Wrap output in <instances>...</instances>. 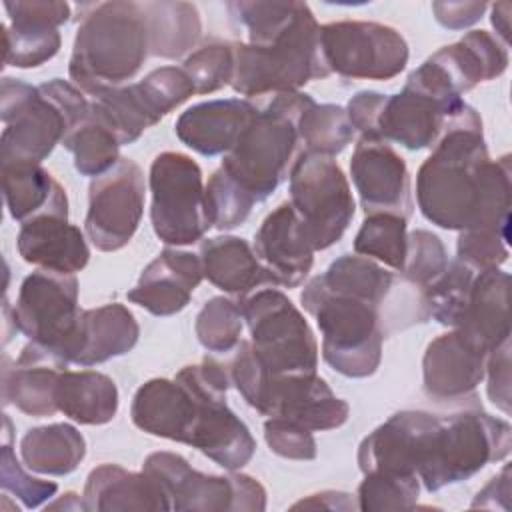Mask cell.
Listing matches in <instances>:
<instances>
[{"mask_svg": "<svg viewBox=\"0 0 512 512\" xmlns=\"http://www.w3.org/2000/svg\"><path fill=\"white\" fill-rule=\"evenodd\" d=\"M426 220L444 230L510 226V156L490 160L478 112L464 104L416 176Z\"/></svg>", "mask_w": 512, "mask_h": 512, "instance_id": "6da1fadb", "label": "cell"}, {"mask_svg": "<svg viewBox=\"0 0 512 512\" xmlns=\"http://www.w3.org/2000/svg\"><path fill=\"white\" fill-rule=\"evenodd\" d=\"M148 54V22L140 2L92 4L78 24L68 74L74 86L96 98L132 80Z\"/></svg>", "mask_w": 512, "mask_h": 512, "instance_id": "7a4b0ae2", "label": "cell"}, {"mask_svg": "<svg viewBox=\"0 0 512 512\" xmlns=\"http://www.w3.org/2000/svg\"><path fill=\"white\" fill-rule=\"evenodd\" d=\"M88 112V98L68 80L52 78L30 86L16 78H4L0 84L2 164H40Z\"/></svg>", "mask_w": 512, "mask_h": 512, "instance_id": "3957f363", "label": "cell"}, {"mask_svg": "<svg viewBox=\"0 0 512 512\" xmlns=\"http://www.w3.org/2000/svg\"><path fill=\"white\" fill-rule=\"evenodd\" d=\"M312 102L302 92L274 94L224 154L220 168L254 202H264L290 176L302 152L298 122Z\"/></svg>", "mask_w": 512, "mask_h": 512, "instance_id": "277c9868", "label": "cell"}, {"mask_svg": "<svg viewBox=\"0 0 512 512\" xmlns=\"http://www.w3.org/2000/svg\"><path fill=\"white\" fill-rule=\"evenodd\" d=\"M232 90L242 96L298 92L310 80L330 76L320 48V24L308 4L280 34L262 46L232 42Z\"/></svg>", "mask_w": 512, "mask_h": 512, "instance_id": "5b68a950", "label": "cell"}, {"mask_svg": "<svg viewBox=\"0 0 512 512\" xmlns=\"http://www.w3.org/2000/svg\"><path fill=\"white\" fill-rule=\"evenodd\" d=\"M300 300L316 318L322 358L330 368L348 378H366L378 370L386 336L380 308L328 290L320 276L306 284Z\"/></svg>", "mask_w": 512, "mask_h": 512, "instance_id": "8992f818", "label": "cell"}, {"mask_svg": "<svg viewBox=\"0 0 512 512\" xmlns=\"http://www.w3.org/2000/svg\"><path fill=\"white\" fill-rule=\"evenodd\" d=\"M512 448V428L484 410H464L440 420L418 478L428 492L468 480L488 462L504 460Z\"/></svg>", "mask_w": 512, "mask_h": 512, "instance_id": "52a82bcc", "label": "cell"}, {"mask_svg": "<svg viewBox=\"0 0 512 512\" xmlns=\"http://www.w3.org/2000/svg\"><path fill=\"white\" fill-rule=\"evenodd\" d=\"M174 378L198 394V414L188 444L230 472L246 466L254 456L256 440L226 402L230 370L204 358L200 364L184 366Z\"/></svg>", "mask_w": 512, "mask_h": 512, "instance_id": "ba28073f", "label": "cell"}, {"mask_svg": "<svg viewBox=\"0 0 512 512\" xmlns=\"http://www.w3.org/2000/svg\"><path fill=\"white\" fill-rule=\"evenodd\" d=\"M252 346L272 376L316 374L318 344L292 300L276 288H260L238 300Z\"/></svg>", "mask_w": 512, "mask_h": 512, "instance_id": "9c48e42d", "label": "cell"}, {"mask_svg": "<svg viewBox=\"0 0 512 512\" xmlns=\"http://www.w3.org/2000/svg\"><path fill=\"white\" fill-rule=\"evenodd\" d=\"M288 178L290 204L314 252L330 248L344 236L356 210L342 168L330 156L302 150Z\"/></svg>", "mask_w": 512, "mask_h": 512, "instance_id": "30bf717a", "label": "cell"}, {"mask_svg": "<svg viewBox=\"0 0 512 512\" xmlns=\"http://www.w3.org/2000/svg\"><path fill=\"white\" fill-rule=\"evenodd\" d=\"M152 228L168 246L202 240L212 228L200 166L182 152H162L150 166Z\"/></svg>", "mask_w": 512, "mask_h": 512, "instance_id": "8fae6325", "label": "cell"}, {"mask_svg": "<svg viewBox=\"0 0 512 512\" xmlns=\"http://www.w3.org/2000/svg\"><path fill=\"white\" fill-rule=\"evenodd\" d=\"M142 470L162 484L172 510L258 512L266 508L264 486L246 474H204L174 452L150 454Z\"/></svg>", "mask_w": 512, "mask_h": 512, "instance_id": "7c38bea8", "label": "cell"}, {"mask_svg": "<svg viewBox=\"0 0 512 512\" xmlns=\"http://www.w3.org/2000/svg\"><path fill=\"white\" fill-rule=\"evenodd\" d=\"M324 62L342 78L390 80L408 64L404 36L386 24L342 20L320 26Z\"/></svg>", "mask_w": 512, "mask_h": 512, "instance_id": "4fadbf2b", "label": "cell"}, {"mask_svg": "<svg viewBox=\"0 0 512 512\" xmlns=\"http://www.w3.org/2000/svg\"><path fill=\"white\" fill-rule=\"evenodd\" d=\"M80 312L76 276L40 268L24 278L12 308V322L30 342L62 356Z\"/></svg>", "mask_w": 512, "mask_h": 512, "instance_id": "5bb4252c", "label": "cell"}, {"mask_svg": "<svg viewBox=\"0 0 512 512\" xmlns=\"http://www.w3.org/2000/svg\"><path fill=\"white\" fill-rule=\"evenodd\" d=\"M144 192V172L130 158L90 182L84 228L98 250L116 252L132 240L144 214Z\"/></svg>", "mask_w": 512, "mask_h": 512, "instance_id": "9a60e30c", "label": "cell"}, {"mask_svg": "<svg viewBox=\"0 0 512 512\" xmlns=\"http://www.w3.org/2000/svg\"><path fill=\"white\" fill-rule=\"evenodd\" d=\"M350 172L366 216L396 214L404 220L412 216L414 204L406 162L386 140L360 136Z\"/></svg>", "mask_w": 512, "mask_h": 512, "instance_id": "2e32d148", "label": "cell"}, {"mask_svg": "<svg viewBox=\"0 0 512 512\" xmlns=\"http://www.w3.org/2000/svg\"><path fill=\"white\" fill-rule=\"evenodd\" d=\"M438 424L440 418L428 412H396L362 440L358 448L360 470L364 474L382 472L392 476H418V468Z\"/></svg>", "mask_w": 512, "mask_h": 512, "instance_id": "e0dca14e", "label": "cell"}, {"mask_svg": "<svg viewBox=\"0 0 512 512\" xmlns=\"http://www.w3.org/2000/svg\"><path fill=\"white\" fill-rule=\"evenodd\" d=\"M464 100L448 102L412 84L402 92L386 94L376 120V138L396 142L408 150L432 148L448 120L464 108Z\"/></svg>", "mask_w": 512, "mask_h": 512, "instance_id": "ac0fdd59", "label": "cell"}, {"mask_svg": "<svg viewBox=\"0 0 512 512\" xmlns=\"http://www.w3.org/2000/svg\"><path fill=\"white\" fill-rule=\"evenodd\" d=\"M488 350L462 328L438 336L422 358L424 392L436 402L472 396L486 376Z\"/></svg>", "mask_w": 512, "mask_h": 512, "instance_id": "d6986e66", "label": "cell"}, {"mask_svg": "<svg viewBox=\"0 0 512 512\" xmlns=\"http://www.w3.org/2000/svg\"><path fill=\"white\" fill-rule=\"evenodd\" d=\"M8 24H4V64L36 68L60 50L58 28L68 22L70 6L56 0L4 2Z\"/></svg>", "mask_w": 512, "mask_h": 512, "instance_id": "ffe728a7", "label": "cell"}, {"mask_svg": "<svg viewBox=\"0 0 512 512\" xmlns=\"http://www.w3.org/2000/svg\"><path fill=\"white\" fill-rule=\"evenodd\" d=\"M258 412L270 418L294 420L316 432L340 428L348 420L350 406L318 374H284L270 376Z\"/></svg>", "mask_w": 512, "mask_h": 512, "instance_id": "44dd1931", "label": "cell"}, {"mask_svg": "<svg viewBox=\"0 0 512 512\" xmlns=\"http://www.w3.org/2000/svg\"><path fill=\"white\" fill-rule=\"evenodd\" d=\"M254 252L274 286L294 288L304 282L314 264V248L290 202L264 218L254 236Z\"/></svg>", "mask_w": 512, "mask_h": 512, "instance_id": "7402d4cb", "label": "cell"}, {"mask_svg": "<svg viewBox=\"0 0 512 512\" xmlns=\"http://www.w3.org/2000/svg\"><path fill=\"white\" fill-rule=\"evenodd\" d=\"M204 278L200 256L184 250H162L140 274L128 300L154 316H172L184 310Z\"/></svg>", "mask_w": 512, "mask_h": 512, "instance_id": "603a6c76", "label": "cell"}, {"mask_svg": "<svg viewBox=\"0 0 512 512\" xmlns=\"http://www.w3.org/2000/svg\"><path fill=\"white\" fill-rule=\"evenodd\" d=\"M2 368V400L4 404H14L20 412L42 418L52 416L56 406V386L68 362L36 342L22 348L18 360L12 366Z\"/></svg>", "mask_w": 512, "mask_h": 512, "instance_id": "cb8c5ba5", "label": "cell"}, {"mask_svg": "<svg viewBox=\"0 0 512 512\" xmlns=\"http://www.w3.org/2000/svg\"><path fill=\"white\" fill-rule=\"evenodd\" d=\"M140 336L134 314L118 302L82 310L72 338L62 350L68 364L94 366L130 352Z\"/></svg>", "mask_w": 512, "mask_h": 512, "instance_id": "d4e9b609", "label": "cell"}, {"mask_svg": "<svg viewBox=\"0 0 512 512\" xmlns=\"http://www.w3.org/2000/svg\"><path fill=\"white\" fill-rule=\"evenodd\" d=\"M16 246L24 262L60 274L80 272L90 260L82 230L68 216L50 212L22 222Z\"/></svg>", "mask_w": 512, "mask_h": 512, "instance_id": "484cf974", "label": "cell"}, {"mask_svg": "<svg viewBox=\"0 0 512 512\" xmlns=\"http://www.w3.org/2000/svg\"><path fill=\"white\" fill-rule=\"evenodd\" d=\"M130 414L140 430L188 444L198 414V396L176 378H152L136 390Z\"/></svg>", "mask_w": 512, "mask_h": 512, "instance_id": "4316f807", "label": "cell"}, {"mask_svg": "<svg viewBox=\"0 0 512 512\" xmlns=\"http://www.w3.org/2000/svg\"><path fill=\"white\" fill-rule=\"evenodd\" d=\"M258 108L242 98L208 100L190 106L176 120V136L202 156H218L232 150Z\"/></svg>", "mask_w": 512, "mask_h": 512, "instance_id": "83f0119b", "label": "cell"}, {"mask_svg": "<svg viewBox=\"0 0 512 512\" xmlns=\"http://www.w3.org/2000/svg\"><path fill=\"white\" fill-rule=\"evenodd\" d=\"M84 506L90 512L172 510L162 484L148 472H130L118 464L96 466L84 486Z\"/></svg>", "mask_w": 512, "mask_h": 512, "instance_id": "f1b7e54d", "label": "cell"}, {"mask_svg": "<svg viewBox=\"0 0 512 512\" xmlns=\"http://www.w3.org/2000/svg\"><path fill=\"white\" fill-rule=\"evenodd\" d=\"M198 256L202 262L204 278H208L216 288L236 296L238 300L264 286H274L254 248L244 238H208L200 244Z\"/></svg>", "mask_w": 512, "mask_h": 512, "instance_id": "f546056e", "label": "cell"}, {"mask_svg": "<svg viewBox=\"0 0 512 512\" xmlns=\"http://www.w3.org/2000/svg\"><path fill=\"white\" fill-rule=\"evenodd\" d=\"M430 60L462 96L476 84L502 76L508 66V52L506 44H500L490 32L472 30L458 42L434 52Z\"/></svg>", "mask_w": 512, "mask_h": 512, "instance_id": "4dcf8cb0", "label": "cell"}, {"mask_svg": "<svg viewBox=\"0 0 512 512\" xmlns=\"http://www.w3.org/2000/svg\"><path fill=\"white\" fill-rule=\"evenodd\" d=\"M2 192L10 216L20 224L48 212L68 216L66 190L40 164H2Z\"/></svg>", "mask_w": 512, "mask_h": 512, "instance_id": "1f68e13d", "label": "cell"}, {"mask_svg": "<svg viewBox=\"0 0 512 512\" xmlns=\"http://www.w3.org/2000/svg\"><path fill=\"white\" fill-rule=\"evenodd\" d=\"M508 286L510 276L500 268L476 272L468 308L458 326L476 338L488 352L510 338Z\"/></svg>", "mask_w": 512, "mask_h": 512, "instance_id": "d6a6232c", "label": "cell"}, {"mask_svg": "<svg viewBox=\"0 0 512 512\" xmlns=\"http://www.w3.org/2000/svg\"><path fill=\"white\" fill-rule=\"evenodd\" d=\"M56 406L78 424H106L118 412V388L102 372L64 370L56 386Z\"/></svg>", "mask_w": 512, "mask_h": 512, "instance_id": "836d02e7", "label": "cell"}, {"mask_svg": "<svg viewBox=\"0 0 512 512\" xmlns=\"http://www.w3.org/2000/svg\"><path fill=\"white\" fill-rule=\"evenodd\" d=\"M86 454V440L72 424L30 428L20 440V456L32 472L66 476Z\"/></svg>", "mask_w": 512, "mask_h": 512, "instance_id": "e575fe53", "label": "cell"}, {"mask_svg": "<svg viewBox=\"0 0 512 512\" xmlns=\"http://www.w3.org/2000/svg\"><path fill=\"white\" fill-rule=\"evenodd\" d=\"M142 8L148 22L150 54L160 58H180L196 46L202 22L194 4L144 2Z\"/></svg>", "mask_w": 512, "mask_h": 512, "instance_id": "d590c367", "label": "cell"}, {"mask_svg": "<svg viewBox=\"0 0 512 512\" xmlns=\"http://www.w3.org/2000/svg\"><path fill=\"white\" fill-rule=\"evenodd\" d=\"M320 278L328 290L364 300L380 310L396 280L390 270L360 254H344L336 258Z\"/></svg>", "mask_w": 512, "mask_h": 512, "instance_id": "8d00e7d4", "label": "cell"}, {"mask_svg": "<svg viewBox=\"0 0 512 512\" xmlns=\"http://www.w3.org/2000/svg\"><path fill=\"white\" fill-rule=\"evenodd\" d=\"M62 146L72 152L74 168L82 176H102L120 160V142L112 128L94 112L92 102L88 116L66 134Z\"/></svg>", "mask_w": 512, "mask_h": 512, "instance_id": "74e56055", "label": "cell"}, {"mask_svg": "<svg viewBox=\"0 0 512 512\" xmlns=\"http://www.w3.org/2000/svg\"><path fill=\"white\" fill-rule=\"evenodd\" d=\"M474 276L476 270L468 264L460 260L448 262L446 270L420 292L428 318L432 316L442 326L458 328L468 308Z\"/></svg>", "mask_w": 512, "mask_h": 512, "instance_id": "f35d334b", "label": "cell"}, {"mask_svg": "<svg viewBox=\"0 0 512 512\" xmlns=\"http://www.w3.org/2000/svg\"><path fill=\"white\" fill-rule=\"evenodd\" d=\"M354 132L348 112L338 104L312 102L298 122L300 144L306 146L304 152L330 158L340 154L352 142Z\"/></svg>", "mask_w": 512, "mask_h": 512, "instance_id": "ab89813d", "label": "cell"}, {"mask_svg": "<svg viewBox=\"0 0 512 512\" xmlns=\"http://www.w3.org/2000/svg\"><path fill=\"white\" fill-rule=\"evenodd\" d=\"M130 88L134 90L132 94L150 126L160 122V118L196 94L188 74L176 66L156 68Z\"/></svg>", "mask_w": 512, "mask_h": 512, "instance_id": "60d3db41", "label": "cell"}, {"mask_svg": "<svg viewBox=\"0 0 512 512\" xmlns=\"http://www.w3.org/2000/svg\"><path fill=\"white\" fill-rule=\"evenodd\" d=\"M406 246V220L396 214H368L354 238L356 254L376 258L398 272L404 266Z\"/></svg>", "mask_w": 512, "mask_h": 512, "instance_id": "b9f144b4", "label": "cell"}, {"mask_svg": "<svg viewBox=\"0 0 512 512\" xmlns=\"http://www.w3.org/2000/svg\"><path fill=\"white\" fill-rule=\"evenodd\" d=\"M242 310L238 302L214 296L196 316V336L200 344L210 352H230L240 342Z\"/></svg>", "mask_w": 512, "mask_h": 512, "instance_id": "7bdbcfd3", "label": "cell"}, {"mask_svg": "<svg viewBox=\"0 0 512 512\" xmlns=\"http://www.w3.org/2000/svg\"><path fill=\"white\" fill-rule=\"evenodd\" d=\"M418 476H392L382 472H366L358 486V508L366 512L378 510H412L418 502Z\"/></svg>", "mask_w": 512, "mask_h": 512, "instance_id": "ee69618b", "label": "cell"}, {"mask_svg": "<svg viewBox=\"0 0 512 512\" xmlns=\"http://www.w3.org/2000/svg\"><path fill=\"white\" fill-rule=\"evenodd\" d=\"M182 70L192 80L196 94H210L230 86L234 76V48L232 42L212 40L192 52Z\"/></svg>", "mask_w": 512, "mask_h": 512, "instance_id": "f6af8a7d", "label": "cell"}, {"mask_svg": "<svg viewBox=\"0 0 512 512\" xmlns=\"http://www.w3.org/2000/svg\"><path fill=\"white\" fill-rule=\"evenodd\" d=\"M204 192L210 224L218 230H232L244 224L256 204L222 168L210 176Z\"/></svg>", "mask_w": 512, "mask_h": 512, "instance_id": "bcb514c9", "label": "cell"}, {"mask_svg": "<svg viewBox=\"0 0 512 512\" xmlns=\"http://www.w3.org/2000/svg\"><path fill=\"white\" fill-rule=\"evenodd\" d=\"M448 266V254L442 240L428 230H414L408 234L406 258L402 266V280L420 292L432 284Z\"/></svg>", "mask_w": 512, "mask_h": 512, "instance_id": "7dc6e473", "label": "cell"}, {"mask_svg": "<svg viewBox=\"0 0 512 512\" xmlns=\"http://www.w3.org/2000/svg\"><path fill=\"white\" fill-rule=\"evenodd\" d=\"M460 262L468 264L476 272L498 268L510 256L508 230L504 228H470L462 230L456 244Z\"/></svg>", "mask_w": 512, "mask_h": 512, "instance_id": "c3c4849f", "label": "cell"}, {"mask_svg": "<svg viewBox=\"0 0 512 512\" xmlns=\"http://www.w3.org/2000/svg\"><path fill=\"white\" fill-rule=\"evenodd\" d=\"M0 486L4 492H10L12 496H16L24 504V508L42 506V502L50 500L58 490L56 482L32 478L20 466L8 442H4L0 450Z\"/></svg>", "mask_w": 512, "mask_h": 512, "instance_id": "681fc988", "label": "cell"}, {"mask_svg": "<svg viewBox=\"0 0 512 512\" xmlns=\"http://www.w3.org/2000/svg\"><path fill=\"white\" fill-rule=\"evenodd\" d=\"M264 438L270 450L290 460H314L316 440L312 430L286 418H268L264 424Z\"/></svg>", "mask_w": 512, "mask_h": 512, "instance_id": "f907efd6", "label": "cell"}, {"mask_svg": "<svg viewBox=\"0 0 512 512\" xmlns=\"http://www.w3.org/2000/svg\"><path fill=\"white\" fill-rule=\"evenodd\" d=\"M488 398L504 414H510V338L488 352Z\"/></svg>", "mask_w": 512, "mask_h": 512, "instance_id": "816d5d0a", "label": "cell"}, {"mask_svg": "<svg viewBox=\"0 0 512 512\" xmlns=\"http://www.w3.org/2000/svg\"><path fill=\"white\" fill-rule=\"evenodd\" d=\"M486 2H434L432 10L438 20L448 30H462L472 26L486 12Z\"/></svg>", "mask_w": 512, "mask_h": 512, "instance_id": "f5cc1de1", "label": "cell"}, {"mask_svg": "<svg viewBox=\"0 0 512 512\" xmlns=\"http://www.w3.org/2000/svg\"><path fill=\"white\" fill-rule=\"evenodd\" d=\"M502 508L508 510L510 506V466L506 464L502 472L476 494L472 508Z\"/></svg>", "mask_w": 512, "mask_h": 512, "instance_id": "db71d44e", "label": "cell"}, {"mask_svg": "<svg viewBox=\"0 0 512 512\" xmlns=\"http://www.w3.org/2000/svg\"><path fill=\"white\" fill-rule=\"evenodd\" d=\"M292 508H328V510H352L354 502L350 498V494L346 492H318L312 494L308 500H300L296 502Z\"/></svg>", "mask_w": 512, "mask_h": 512, "instance_id": "11a10c76", "label": "cell"}, {"mask_svg": "<svg viewBox=\"0 0 512 512\" xmlns=\"http://www.w3.org/2000/svg\"><path fill=\"white\" fill-rule=\"evenodd\" d=\"M508 14H510L508 2H500V4L492 6V26L502 36L504 42H508V32H510V16Z\"/></svg>", "mask_w": 512, "mask_h": 512, "instance_id": "9f6ffc18", "label": "cell"}, {"mask_svg": "<svg viewBox=\"0 0 512 512\" xmlns=\"http://www.w3.org/2000/svg\"><path fill=\"white\" fill-rule=\"evenodd\" d=\"M62 508L64 510H86L84 500H80L78 494H74V492H66L64 498H60V500H56V502L46 506V510H62Z\"/></svg>", "mask_w": 512, "mask_h": 512, "instance_id": "6f0895ef", "label": "cell"}]
</instances>
